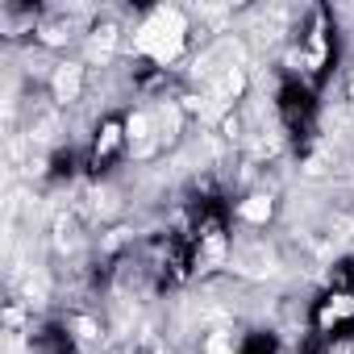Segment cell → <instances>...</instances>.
I'll return each mask as SVG.
<instances>
[{
    "label": "cell",
    "mask_w": 354,
    "mask_h": 354,
    "mask_svg": "<svg viewBox=\"0 0 354 354\" xmlns=\"http://www.w3.org/2000/svg\"><path fill=\"white\" fill-rule=\"evenodd\" d=\"M346 313H354V304H350L346 296H337V304H333V317H346Z\"/></svg>",
    "instance_id": "30bf717a"
},
{
    "label": "cell",
    "mask_w": 354,
    "mask_h": 354,
    "mask_svg": "<svg viewBox=\"0 0 354 354\" xmlns=\"http://www.w3.org/2000/svg\"><path fill=\"white\" fill-rule=\"evenodd\" d=\"M234 267L246 271V275H267V271H271V250H263V246H242V250L234 254Z\"/></svg>",
    "instance_id": "3957f363"
},
{
    "label": "cell",
    "mask_w": 354,
    "mask_h": 354,
    "mask_svg": "<svg viewBox=\"0 0 354 354\" xmlns=\"http://www.w3.org/2000/svg\"><path fill=\"white\" fill-rule=\"evenodd\" d=\"M133 46L146 50V55L158 59V63H171L175 55H180V46H184V17L175 13V9H154L150 21L138 30Z\"/></svg>",
    "instance_id": "6da1fadb"
},
{
    "label": "cell",
    "mask_w": 354,
    "mask_h": 354,
    "mask_svg": "<svg viewBox=\"0 0 354 354\" xmlns=\"http://www.w3.org/2000/svg\"><path fill=\"white\" fill-rule=\"evenodd\" d=\"M75 333H80L84 342H92V337H96V325H92L88 317H80V321H75Z\"/></svg>",
    "instance_id": "9c48e42d"
},
{
    "label": "cell",
    "mask_w": 354,
    "mask_h": 354,
    "mask_svg": "<svg viewBox=\"0 0 354 354\" xmlns=\"http://www.w3.org/2000/svg\"><path fill=\"white\" fill-rule=\"evenodd\" d=\"M80 84H84V67H75V63H63V67L55 71V96H59L63 104L80 96Z\"/></svg>",
    "instance_id": "7a4b0ae2"
},
{
    "label": "cell",
    "mask_w": 354,
    "mask_h": 354,
    "mask_svg": "<svg viewBox=\"0 0 354 354\" xmlns=\"http://www.w3.org/2000/svg\"><path fill=\"white\" fill-rule=\"evenodd\" d=\"M158 133H162V138H175V133H180V109H175V104H162V109H158Z\"/></svg>",
    "instance_id": "8992f818"
},
{
    "label": "cell",
    "mask_w": 354,
    "mask_h": 354,
    "mask_svg": "<svg viewBox=\"0 0 354 354\" xmlns=\"http://www.w3.org/2000/svg\"><path fill=\"white\" fill-rule=\"evenodd\" d=\"M205 354H234V342L217 333V337H209V346H205Z\"/></svg>",
    "instance_id": "ba28073f"
},
{
    "label": "cell",
    "mask_w": 354,
    "mask_h": 354,
    "mask_svg": "<svg viewBox=\"0 0 354 354\" xmlns=\"http://www.w3.org/2000/svg\"><path fill=\"white\" fill-rule=\"evenodd\" d=\"M125 129H129V138H133V150H138V154H150V150H154V138H150V117H146V113H133Z\"/></svg>",
    "instance_id": "277c9868"
},
{
    "label": "cell",
    "mask_w": 354,
    "mask_h": 354,
    "mask_svg": "<svg viewBox=\"0 0 354 354\" xmlns=\"http://www.w3.org/2000/svg\"><path fill=\"white\" fill-rule=\"evenodd\" d=\"M271 196H250L246 205H242V221H250V225H263L267 217H271Z\"/></svg>",
    "instance_id": "5b68a950"
},
{
    "label": "cell",
    "mask_w": 354,
    "mask_h": 354,
    "mask_svg": "<svg viewBox=\"0 0 354 354\" xmlns=\"http://www.w3.org/2000/svg\"><path fill=\"white\" fill-rule=\"evenodd\" d=\"M246 88V75H242V67H225V75H221V96H238Z\"/></svg>",
    "instance_id": "52a82bcc"
}]
</instances>
